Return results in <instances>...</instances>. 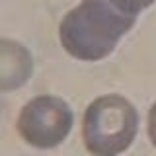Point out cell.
<instances>
[{"label":"cell","mask_w":156,"mask_h":156,"mask_svg":"<svg viewBox=\"0 0 156 156\" xmlns=\"http://www.w3.org/2000/svg\"><path fill=\"white\" fill-rule=\"evenodd\" d=\"M136 18L127 16L109 0H82L66 12L58 26V39L70 57L96 62L109 57L119 39L131 31Z\"/></svg>","instance_id":"6da1fadb"},{"label":"cell","mask_w":156,"mask_h":156,"mask_svg":"<svg viewBox=\"0 0 156 156\" xmlns=\"http://www.w3.org/2000/svg\"><path fill=\"white\" fill-rule=\"evenodd\" d=\"M139 131V113L119 94L96 98L84 111L82 140L94 156H115L125 152Z\"/></svg>","instance_id":"7a4b0ae2"},{"label":"cell","mask_w":156,"mask_h":156,"mask_svg":"<svg viewBox=\"0 0 156 156\" xmlns=\"http://www.w3.org/2000/svg\"><path fill=\"white\" fill-rule=\"evenodd\" d=\"M72 123V109L62 98L37 96L20 111L18 133L35 148H53L68 136Z\"/></svg>","instance_id":"3957f363"},{"label":"cell","mask_w":156,"mask_h":156,"mask_svg":"<svg viewBox=\"0 0 156 156\" xmlns=\"http://www.w3.org/2000/svg\"><path fill=\"white\" fill-rule=\"evenodd\" d=\"M33 57L22 43L0 39V90L10 92L22 88L31 78Z\"/></svg>","instance_id":"277c9868"},{"label":"cell","mask_w":156,"mask_h":156,"mask_svg":"<svg viewBox=\"0 0 156 156\" xmlns=\"http://www.w3.org/2000/svg\"><path fill=\"white\" fill-rule=\"evenodd\" d=\"M115 8H119L121 12H125L127 16L136 18L143 10L150 8L154 4V0H109Z\"/></svg>","instance_id":"5b68a950"},{"label":"cell","mask_w":156,"mask_h":156,"mask_svg":"<svg viewBox=\"0 0 156 156\" xmlns=\"http://www.w3.org/2000/svg\"><path fill=\"white\" fill-rule=\"evenodd\" d=\"M148 136H150V143L156 146V101L148 109Z\"/></svg>","instance_id":"8992f818"}]
</instances>
